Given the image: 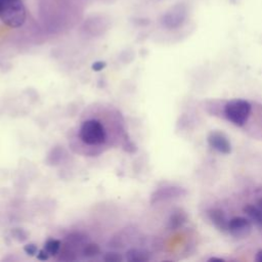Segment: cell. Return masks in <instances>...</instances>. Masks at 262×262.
I'll use <instances>...</instances> for the list:
<instances>
[{"label": "cell", "instance_id": "d6986e66", "mask_svg": "<svg viewBox=\"0 0 262 262\" xmlns=\"http://www.w3.org/2000/svg\"><path fill=\"white\" fill-rule=\"evenodd\" d=\"M208 261L209 262H215V261H217V262H224L225 260L222 259V258H218V257H211V258L208 259Z\"/></svg>", "mask_w": 262, "mask_h": 262}, {"label": "cell", "instance_id": "44dd1931", "mask_svg": "<svg viewBox=\"0 0 262 262\" xmlns=\"http://www.w3.org/2000/svg\"><path fill=\"white\" fill-rule=\"evenodd\" d=\"M3 1H4V0H0V5H1V3H2Z\"/></svg>", "mask_w": 262, "mask_h": 262}, {"label": "cell", "instance_id": "7a4b0ae2", "mask_svg": "<svg viewBox=\"0 0 262 262\" xmlns=\"http://www.w3.org/2000/svg\"><path fill=\"white\" fill-rule=\"evenodd\" d=\"M79 136L85 144L90 146L101 145L107 137L104 126L96 119L85 120L80 126Z\"/></svg>", "mask_w": 262, "mask_h": 262}, {"label": "cell", "instance_id": "3957f363", "mask_svg": "<svg viewBox=\"0 0 262 262\" xmlns=\"http://www.w3.org/2000/svg\"><path fill=\"white\" fill-rule=\"evenodd\" d=\"M251 111H252L251 103L246 99H239V98L227 101L223 110L225 118L237 127H242L247 123L250 117Z\"/></svg>", "mask_w": 262, "mask_h": 262}, {"label": "cell", "instance_id": "9c48e42d", "mask_svg": "<svg viewBox=\"0 0 262 262\" xmlns=\"http://www.w3.org/2000/svg\"><path fill=\"white\" fill-rule=\"evenodd\" d=\"M186 221H187L186 213L183 210L178 209L171 214L169 221H168V227L172 230H175V229H178L179 227H181Z\"/></svg>", "mask_w": 262, "mask_h": 262}, {"label": "cell", "instance_id": "30bf717a", "mask_svg": "<svg viewBox=\"0 0 262 262\" xmlns=\"http://www.w3.org/2000/svg\"><path fill=\"white\" fill-rule=\"evenodd\" d=\"M243 211L252 222L259 226H262V211L257 207V205L248 204L244 207Z\"/></svg>", "mask_w": 262, "mask_h": 262}, {"label": "cell", "instance_id": "5bb4252c", "mask_svg": "<svg viewBox=\"0 0 262 262\" xmlns=\"http://www.w3.org/2000/svg\"><path fill=\"white\" fill-rule=\"evenodd\" d=\"M24 251H25L28 255L34 256L35 254L38 253V248H37V246H36L35 244H28V245H26V246L24 247Z\"/></svg>", "mask_w": 262, "mask_h": 262}, {"label": "cell", "instance_id": "ac0fdd59", "mask_svg": "<svg viewBox=\"0 0 262 262\" xmlns=\"http://www.w3.org/2000/svg\"><path fill=\"white\" fill-rule=\"evenodd\" d=\"M255 260H256L257 262H262V250H259V251L256 253Z\"/></svg>", "mask_w": 262, "mask_h": 262}, {"label": "cell", "instance_id": "4fadbf2b", "mask_svg": "<svg viewBox=\"0 0 262 262\" xmlns=\"http://www.w3.org/2000/svg\"><path fill=\"white\" fill-rule=\"evenodd\" d=\"M99 253V248L96 244H89L84 249V255L87 257H93Z\"/></svg>", "mask_w": 262, "mask_h": 262}, {"label": "cell", "instance_id": "ba28073f", "mask_svg": "<svg viewBox=\"0 0 262 262\" xmlns=\"http://www.w3.org/2000/svg\"><path fill=\"white\" fill-rule=\"evenodd\" d=\"M186 194V190L179 186H169V187H163L159 190H157L152 195V202L163 201V200H169L174 198L183 196Z\"/></svg>", "mask_w": 262, "mask_h": 262}, {"label": "cell", "instance_id": "7c38bea8", "mask_svg": "<svg viewBox=\"0 0 262 262\" xmlns=\"http://www.w3.org/2000/svg\"><path fill=\"white\" fill-rule=\"evenodd\" d=\"M147 259H148L147 255L141 251L133 249L128 252V260L130 261H144Z\"/></svg>", "mask_w": 262, "mask_h": 262}, {"label": "cell", "instance_id": "ffe728a7", "mask_svg": "<svg viewBox=\"0 0 262 262\" xmlns=\"http://www.w3.org/2000/svg\"><path fill=\"white\" fill-rule=\"evenodd\" d=\"M256 205H257V207L262 211V198H260V199L257 201Z\"/></svg>", "mask_w": 262, "mask_h": 262}, {"label": "cell", "instance_id": "5b68a950", "mask_svg": "<svg viewBox=\"0 0 262 262\" xmlns=\"http://www.w3.org/2000/svg\"><path fill=\"white\" fill-rule=\"evenodd\" d=\"M252 231V221L245 217H233L228 222V232L237 238L247 237Z\"/></svg>", "mask_w": 262, "mask_h": 262}, {"label": "cell", "instance_id": "277c9868", "mask_svg": "<svg viewBox=\"0 0 262 262\" xmlns=\"http://www.w3.org/2000/svg\"><path fill=\"white\" fill-rule=\"evenodd\" d=\"M187 16V9L184 4H176L172 6L161 19L162 25L167 29H177L183 25Z\"/></svg>", "mask_w": 262, "mask_h": 262}, {"label": "cell", "instance_id": "8992f818", "mask_svg": "<svg viewBox=\"0 0 262 262\" xmlns=\"http://www.w3.org/2000/svg\"><path fill=\"white\" fill-rule=\"evenodd\" d=\"M209 145L220 154L228 155L231 152V143L228 137L220 131H211L207 136Z\"/></svg>", "mask_w": 262, "mask_h": 262}, {"label": "cell", "instance_id": "2e32d148", "mask_svg": "<svg viewBox=\"0 0 262 262\" xmlns=\"http://www.w3.org/2000/svg\"><path fill=\"white\" fill-rule=\"evenodd\" d=\"M49 256H50L49 253L45 249H42V250L38 251V253H37V259H39L41 261L47 260L49 258Z\"/></svg>", "mask_w": 262, "mask_h": 262}, {"label": "cell", "instance_id": "6da1fadb", "mask_svg": "<svg viewBox=\"0 0 262 262\" xmlns=\"http://www.w3.org/2000/svg\"><path fill=\"white\" fill-rule=\"evenodd\" d=\"M0 18L10 28H18L26 20V8L21 0H4L0 5Z\"/></svg>", "mask_w": 262, "mask_h": 262}, {"label": "cell", "instance_id": "8fae6325", "mask_svg": "<svg viewBox=\"0 0 262 262\" xmlns=\"http://www.w3.org/2000/svg\"><path fill=\"white\" fill-rule=\"evenodd\" d=\"M60 248V242L57 239H49L45 244V250L49 253V255H56Z\"/></svg>", "mask_w": 262, "mask_h": 262}, {"label": "cell", "instance_id": "52a82bcc", "mask_svg": "<svg viewBox=\"0 0 262 262\" xmlns=\"http://www.w3.org/2000/svg\"><path fill=\"white\" fill-rule=\"evenodd\" d=\"M208 218L212 224L221 232H228V222L225 213L220 209H210L208 211Z\"/></svg>", "mask_w": 262, "mask_h": 262}, {"label": "cell", "instance_id": "e0dca14e", "mask_svg": "<svg viewBox=\"0 0 262 262\" xmlns=\"http://www.w3.org/2000/svg\"><path fill=\"white\" fill-rule=\"evenodd\" d=\"M106 66V63L104 61H95L93 64H92V70L93 71H101L102 69H104Z\"/></svg>", "mask_w": 262, "mask_h": 262}, {"label": "cell", "instance_id": "9a60e30c", "mask_svg": "<svg viewBox=\"0 0 262 262\" xmlns=\"http://www.w3.org/2000/svg\"><path fill=\"white\" fill-rule=\"evenodd\" d=\"M105 261H111V262H118L120 260H122L121 256L117 253H107V255L104 258Z\"/></svg>", "mask_w": 262, "mask_h": 262}]
</instances>
